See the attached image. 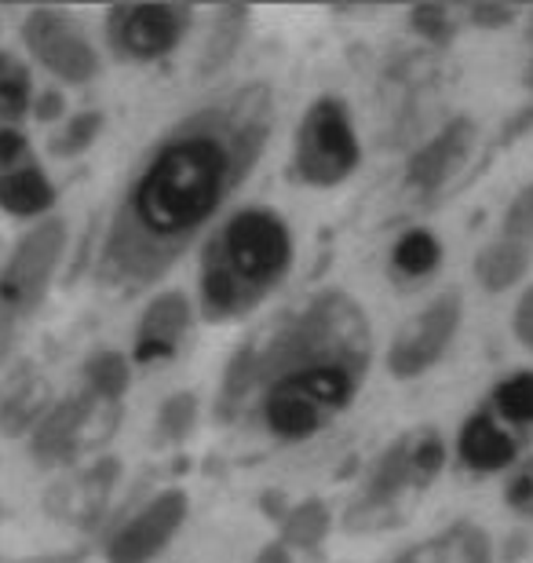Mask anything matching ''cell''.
<instances>
[{
	"label": "cell",
	"mask_w": 533,
	"mask_h": 563,
	"mask_svg": "<svg viewBox=\"0 0 533 563\" xmlns=\"http://www.w3.org/2000/svg\"><path fill=\"white\" fill-rule=\"evenodd\" d=\"M275 114V88L245 81L179 118L135 165L99 245L96 278L132 297L173 272L253 176Z\"/></svg>",
	"instance_id": "1"
},
{
	"label": "cell",
	"mask_w": 533,
	"mask_h": 563,
	"mask_svg": "<svg viewBox=\"0 0 533 563\" xmlns=\"http://www.w3.org/2000/svg\"><path fill=\"white\" fill-rule=\"evenodd\" d=\"M373 322L347 289H322L231 355L215 391L220 421L256 418L278 443L333 424L373 366Z\"/></svg>",
	"instance_id": "2"
},
{
	"label": "cell",
	"mask_w": 533,
	"mask_h": 563,
	"mask_svg": "<svg viewBox=\"0 0 533 563\" xmlns=\"http://www.w3.org/2000/svg\"><path fill=\"white\" fill-rule=\"evenodd\" d=\"M292 231L267 206H245L226 217L201 245L198 308L206 322L253 314L292 267Z\"/></svg>",
	"instance_id": "3"
},
{
	"label": "cell",
	"mask_w": 533,
	"mask_h": 563,
	"mask_svg": "<svg viewBox=\"0 0 533 563\" xmlns=\"http://www.w3.org/2000/svg\"><path fill=\"white\" fill-rule=\"evenodd\" d=\"M446 457L449 446L438 428L424 424L402 432L369 465L366 479L344 512V527L351 534H380L388 527L406 523L417 501L431 490V483L442 476Z\"/></svg>",
	"instance_id": "4"
},
{
	"label": "cell",
	"mask_w": 533,
	"mask_h": 563,
	"mask_svg": "<svg viewBox=\"0 0 533 563\" xmlns=\"http://www.w3.org/2000/svg\"><path fill=\"white\" fill-rule=\"evenodd\" d=\"M70 231L63 217H44L11 245L4 267H0V366L15 347L19 333L41 311L48 297L55 272H59Z\"/></svg>",
	"instance_id": "5"
},
{
	"label": "cell",
	"mask_w": 533,
	"mask_h": 563,
	"mask_svg": "<svg viewBox=\"0 0 533 563\" xmlns=\"http://www.w3.org/2000/svg\"><path fill=\"white\" fill-rule=\"evenodd\" d=\"M358 165L362 143L347 103L340 96H319L292 132V176L303 187L329 190L347 184Z\"/></svg>",
	"instance_id": "6"
},
{
	"label": "cell",
	"mask_w": 533,
	"mask_h": 563,
	"mask_svg": "<svg viewBox=\"0 0 533 563\" xmlns=\"http://www.w3.org/2000/svg\"><path fill=\"white\" fill-rule=\"evenodd\" d=\"M121 424V402L96 399L92 391H77L59 402L37 421L30 432V457L41 468H66L92 450L107 446Z\"/></svg>",
	"instance_id": "7"
},
{
	"label": "cell",
	"mask_w": 533,
	"mask_h": 563,
	"mask_svg": "<svg viewBox=\"0 0 533 563\" xmlns=\"http://www.w3.org/2000/svg\"><path fill=\"white\" fill-rule=\"evenodd\" d=\"M464 322V297L460 289L438 292L435 300H427L421 311L410 314L402 322V330L395 333L388 347V369L399 380L424 377L431 366H438L446 352L453 347Z\"/></svg>",
	"instance_id": "8"
},
{
	"label": "cell",
	"mask_w": 533,
	"mask_h": 563,
	"mask_svg": "<svg viewBox=\"0 0 533 563\" xmlns=\"http://www.w3.org/2000/svg\"><path fill=\"white\" fill-rule=\"evenodd\" d=\"M22 41H26L33 59L52 77H59L63 85H88L103 70L96 44L88 41V33L70 11L33 8L22 22Z\"/></svg>",
	"instance_id": "9"
},
{
	"label": "cell",
	"mask_w": 533,
	"mask_h": 563,
	"mask_svg": "<svg viewBox=\"0 0 533 563\" xmlns=\"http://www.w3.org/2000/svg\"><path fill=\"white\" fill-rule=\"evenodd\" d=\"M190 22L187 4H118L107 11V44L129 63H154L184 44Z\"/></svg>",
	"instance_id": "10"
},
{
	"label": "cell",
	"mask_w": 533,
	"mask_h": 563,
	"mask_svg": "<svg viewBox=\"0 0 533 563\" xmlns=\"http://www.w3.org/2000/svg\"><path fill=\"white\" fill-rule=\"evenodd\" d=\"M190 516V498L187 490L168 487L157 490L140 512H132L118 531L107 538L103 556L107 563H154L157 556L173 545L179 527Z\"/></svg>",
	"instance_id": "11"
},
{
	"label": "cell",
	"mask_w": 533,
	"mask_h": 563,
	"mask_svg": "<svg viewBox=\"0 0 533 563\" xmlns=\"http://www.w3.org/2000/svg\"><path fill=\"white\" fill-rule=\"evenodd\" d=\"M475 140H479V129H475L468 114L449 118L435 136H427L410 154V162H406V187L417 198H431L438 190H446L460 176V168L468 165Z\"/></svg>",
	"instance_id": "12"
},
{
	"label": "cell",
	"mask_w": 533,
	"mask_h": 563,
	"mask_svg": "<svg viewBox=\"0 0 533 563\" xmlns=\"http://www.w3.org/2000/svg\"><path fill=\"white\" fill-rule=\"evenodd\" d=\"M190 325H195V308H190L187 292H176V289L157 292L143 308L140 322H135L132 358L140 366L168 363V358H176V352L190 336Z\"/></svg>",
	"instance_id": "13"
},
{
	"label": "cell",
	"mask_w": 533,
	"mask_h": 563,
	"mask_svg": "<svg viewBox=\"0 0 533 563\" xmlns=\"http://www.w3.org/2000/svg\"><path fill=\"white\" fill-rule=\"evenodd\" d=\"M118 479H121V461L99 457L92 465H85L81 472H74V476L55 483L48 490V512L63 523L92 527L99 516L107 512Z\"/></svg>",
	"instance_id": "14"
},
{
	"label": "cell",
	"mask_w": 533,
	"mask_h": 563,
	"mask_svg": "<svg viewBox=\"0 0 533 563\" xmlns=\"http://www.w3.org/2000/svg\"><path fill=\"white\" fill-rule=\"evenodd\" d=\"M519 450H523V435L512 432L486 402L468 413V421L457 432V457L475 476H493V472L512 468Z\"/></svg>",
	"instance_id": "15"
},
{
	"label": "cell",
	"mask_w": 533,
	"mask_h": 563,
	"mask_svg": "<svg viewBox=\"0 0 533 563\" xmlns=\"http://www.w3.org/2000/svg\"><path fill=\"white\" fill-rule=\"evenodd\" d=\"M52 388L48 377L37 366L19 363L0 380V435L19 439L37 428V421L52 410Z\"/></svg>",
	"instance_id": "16"
},
{
	"label": "cell",
	"mask_w": 533,
	"mask_h": 563,
	"mask_svg": "<svg viewBox=\"0 0 533 563\" xmlns=\"http://www.w3.org/2000/svg\"><path fill=\"white\" fill-rule=\"evenodd\" d=\"M395 563H493V542L486 527L471 520H457L442 531L421 538Z\"/></svg>",
	"instance_id": "17"
},
{
	"label": "cell",
	"mask_w": 533,
	"mask_h": 563,
	"mask_svg": "<svg viewBox=\"0 0 533 563\" xmlns=\"http://www.w3.org/2000/svg\"><path fill=\"white\" fill-rule=\"evenodd\" d=\"M530 264H533V250L523 242H512V239H497L490 245H482L479 253H475V261H471V275L475 282L486 289V292H508L512 286H519V282L526 278L530 272Z\"/></svg>",
	"instance_id": "18"
},
{
	"label": "cell",
	"mask_w": 533,
	"mask_h": 563,
	"mask_svg": "<svg viewBox=\"0 0 533 563\" xmlns=\"http://www.w3.org/2000/svg\"><path fill=\"white\" fill-rule=\"evenodd\" d=\"M55 206V187L41 165L0 173V209L19 220H44Z\"/></svg>",
	"instance_id": "19"
},
{
	"label": "cell",
	"mask_w": 533,
	"mask_h": 563,
	"mask_svg": "<svg viewBox=\"0 0 533 563\" xmlns=\"http://www.w3.org/2000/svg\"><path fill=\"white\" fill-rule=\"evenodd\" d=\"M281 538L278 542L289 549V553H314L322 549V542L333 534V512L322 498H303L297 505H289L281 512Z\"/></svg>",
	"instance_id": "20"
},
{
	"label": "cell",
	"mask_w": 533,
	"mask_h": 563,
	"mask_svg": "<svg viewBox=\"0 0 533 563\" xmlns=\"http://www.w3.org/2000/svg\"><path fill=\"white\" fill-rule=\"evenodd\" d=\"M486 407L512 428V432L526 439L533 432V369H515V374L497 380Z\"/></svg>",
	"instance_id": "21"
},
{
	"label": "cell",
	"mask_w": 533,
	"mask_h": 563,
	"mask_svg": "<svg viewBox=\"0 0 533 563\" xmlns=\"http://www.w3.org/2000/svg\"><path fill=\"white\" fill-rule=\"evenodd\" d=\"M248 30V8L242 4H223L215 11L212 19V30H209V41H206V52H201V74H215L220 66H226L234 59V52L242 48V37Z\"/></svg>",
	"instance_id": "22"
},
{
	"label": "cell",
	"mask_w": 533,
	"mask_h": 563,
	"mask_svg": "<svg viewBox=\"0 0 533 563\" xmlns=\"http://www.w3.org/2000/svg\"><path fill=\"white\" fill-rule=\"evenodd\" d=\"M442 264V242L435 231L410 228L391 245V272L399 278H427Z\"/></svg>",
	"instance_id": "23"
},
{
	"label": "cell",
	"mask_w": 533,
	"mask_h": 563,
	"mask_svg": "<svg viewBox=\"0 0 533 563\" xmlns=\"http://www.w3.org/2000/svg\"><path fill=\"white\" fill-rule=\"evenodd\" d=\"M81 380H85V391H92L96 399L121 402L132 388V363L121 352L103 347V352L88 355V363L81 366Z\"/></svg>",
	"instance_id": "24"
},
{
	"label": "cell",
	"mask_w": 533,
	"mask_h": 563,
	"mask_svg": "<svg viewBox=\"0 0 533 563\" xmlns=\"http://www.w3.org/2000/svg\"><path fill=\"white\" fill-rule=\"evenodd\" d=\"M33 107L30 66L0 48V125H19Z\"/></svg>",
	"instance_id": "25"
},
{
	"label": "cell",
	"mask_w": 533,
	"mask_h": 563,
	"mask_svg": "<svg viewBox=\"0 0 533 563\" xmlns=\"http://www.w3.org/2000/svg\"><path fill=\"white\" fill-rule=\"evenodd\" d=\"M198 424V396L195 391H173L168 399H162L154 418V439L165 446H176L195 432Z\"/></svg>",
	"instance_id": "26"
},
{
	"label": "cell",
	"mask_w": 533,
	"mask_h": 563,
	"mask_svg": "<svg viewBox=\"0 0 533 563\" xmlns=\"http://www.w3.org/2000/svg\"><path fill=\"white\" fill-rule=\"evenodd\" d=\"M410 30L431 48H449L453 37H457V15L446 4H413Z\"/></svg>",
	"instance_id": "27"
},
{
	"label": "cell",
	"mask_w": 533,
	"mask_h": 563,
	"mask_svg": "<svg viewBox=\"0 0 533 563\" xmlns=\"http://www.w3.org/2000/svg\"><path fill=\"white\" fill-rule=\"evenodd\" d=\"M99 132H103V114H99V110H85V114H74L59 132H55L52 151L59 157H77L99 140Z\"/></svg>",
	"instance_id": "28"
},
{
	"label": "cell",
	"mask_w": 533,
	"mask_h": 563,
	"mask_svg": "<svg viewBox=\"0 0 533 563\" xmlns=\"http://www.w3.org/2000/svg\"><path fill=\"white\" fill-rule=\"evenodd\" d=\"M501 239L523 242L533 250V184H526L512 201H508V209L501 217Z\"/></svg>",
	"instance_id": "29"
},
{
	"label": "cell",
	"mask_w": 533,
	"mask_h": 563,
	"mask_svg": "<svg viewBox=\"0 0 533 563\" xmlns=\"http://www.w3.org/2000/svg\"><path fill=\"white\" fill-rule=\"evenodd\" d=\"M504 505L512 512L533 520V457H526L523 465L512 472V479L504 483Z\"/></svg>",
	"instance_id": "30"
},
{
	"label": "cell",
	"mask_w": 533,
	"mask_h": 563,
	"mask_svg": "<svg viewBox=\"0 0 533 563\" xmlns=\"http://www.w3.org/2000/svg\"><path fill=\"white\" fill-rule=\"evenodd\" d=\"M30 140L22 136L19 125H0V173L30 165Z\"/></svg>",
	"instance_id": "31"
},
{
	"label": "cell",
	"mask_w": 533,
	"mask_h": 563,
	"mask_svg": "<svg viewBox=\"0 0 533 563\" xmlns=\"http://www.w3.org/2000/svg\"><path fill=\"white\" fill-rule=\"evenodd\" d=\"M468 22L479 30H504L515 22V8L508 4H475L468 8Z\"/></svg>",
	"instance_id": "32"
},
{
	"label": "cell",
	"mask_w": 533,
	"mask_h": 563,
	"mask_svg": "<svg viewBox=\"0 0 533 563\" xmlns=\"http://www.w3.org/2000/svg\"><path fill=\"white\" fill-rule=\"evenodd\" d=\"M512 333L515 341L533 352V286L523 289V297L515 300V311H512Z\"/></svg>",
	"instance_id": "33"
},
{
	"label": "cell",
	"mask_w": 533,
	"mask_h": 563,
	"mask_svg": "<svg viewBox=\"0 0 533 563\" xmlns=\"http://www.w3.org/2000/svg\"><path fill=\"white\" fill-rule=\"evenodd\" d=\"M33 114H37V121H44V125H52V121H59L66 114V99L63 92H55V88H44V92L33 96Z\"/></svg>",
	"instance_id": "34"
},
{
	"label": "cell",
	"mask_w": 533,
	"mask_h": 563,
	"mask_svg": "<svg viewBox=\"0 0 533 563\" xmlns=\"http://www.w3.org/2000/svg\"><path fill=\"white\" fill-rule=\"evenodd\" d=\"M253 563H297V560H292V553H289V549L281 545V542H267V545L256 553Z\"/></svg>",
	"instance_id": "35"
},
{
	"label": "cell",
	"mask_w": 533,
	"mask_h": 563,
	"mask_svg": "<svg viewBox=\"0 0 533 563\" xmlns=\"http://www.w3.org/2000/svg\"><path fill=\"white\" fill-rule=\"evenodd\" d=\"M526 88L533 92V55H530V63H526Z\"/></svg>",
	"instance_id": "36"
}]
</instances>
